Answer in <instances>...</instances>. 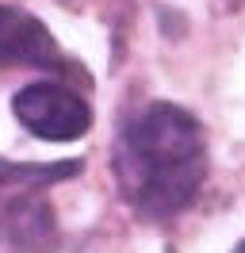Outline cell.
Wrapping results in <instances>:
<instances>
[{
    "label": "cell",
    "instance_id": "6da1fadb",
    "mask_svg": "<svg viewBox=\"0 0 245 253\" xmlns=\"http://www.w3.org/2000/svg\"><path fill=\"white\" fill-rule=\"evenodd\" d=\"M207 180V142L192 111L157 100L126 119L115 142V184L142 219H172Z\"/></svg>",
    "mask_w": 245,
    "mask_h": 253
},
{
    "label": "cell",
    "instance_id": "7a4b0ae2",
    "mask_svg": "<svg viewBox=\"0 0 245 253\" xmlns=\"http://www.w3.org/2000/svg\"><path fill=\"white\" fill-rule=\"evenodd\" d=\"M12 111H15V119L42 142H77L92 126L88 100H81L65 84H50V81L19 88L12 100Z\"/></svg>",
    "mask_w": 245,
    "mask_h": 253
},
{
    "label": "cell",
    "instance_id": "3957f363",
    "mask_svg": "<svg viewBox=\"0 0 245 253\" xmlns=\"http://www.w3.org/2000/svg\"><path fill=\"white\" fill-rule=\"evenodd\" d=\"M54 246L58 222L42 188L0 180V253H50Z\"/></svg>",
    "mask_w": 245,
    "mask_h": 253
},
{
    "label": "cell",
    "instance_id": "277c9868",
    "mask_svg": "<svg viewBox=\"0 0 245 253\" xmlns=\"http://www.w3.org/2000/svg\"><path fill=\"white\" fill-rule=\"evenodd\" d=\"M31 65V69H61L65 54L46 31L42 19H35L23 8L0 4V69Z\"/></svg>",
    "mask_w": 245,
    "mask_h": 253
},
{
    "label": "cell",
    "instance_id": "5b68a950",
    "mask_svg": "<svg viewBox=\"0 0 245 253\" xmlns=\"http://www.w3.org/2000/svg\"><path fill=\"white\" fill-rule=\"evenodd\" d=\"M81 173V161H54V165H12V161H0V180L8 184H27V188H46V184H58L65 176Z\"/></svg>",
    "mask_w": 245,
    "mask_h": 253
},
{
    "label": "cell",
    "instance_id": "8992f818",
    "mask_svg": "<svg viewBox=\"0 0 245 253\" xmlns=\"http://www.w3.org/2000/svg\"><path fill=\"white\" fill-rule=\"evenodd\" d=\"M238 253H245V246H242V250H238Z\"/></svg>",
    "mask_w": 245,
    "mask_h": 253
}]
</instances>
